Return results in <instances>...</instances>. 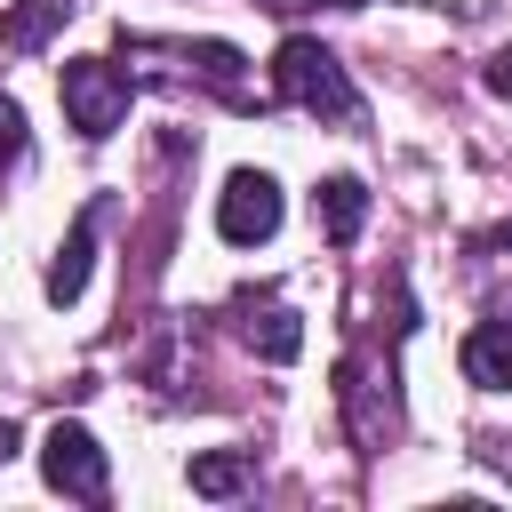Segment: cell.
I'll list each match as a JSON object with an SVG mask.
<instances>
[{"instance_id": "obj_8", "label": "cell", "mask_w": 512, "mask_h": 512, "mask_svg": "<svg viewBox=\"0 0 512 512\" xmlns=\"http://www.w3.org/2000/svg\"><path fill=\"white\" fill-rule=\"evenodd\" d=\"M64 16H72V0H24V8H8V16H0V56L40 48V40H48Z\"/></svg>"}, {"instance_id": "obj_10", "label": "cell", "mask_w": 512, "mask_h": 512, "mask_svg": "<svg viewBox=\"0 0 512 512\" xmlns=\"http://www.w3.org/2000/svg\"><path fill=\"white\" fill-rule=\"evenodd\" d=\"M248 480V456H192V488L200 496H232Z\"/></svg>"}, {"instance_id": "obj_2", "label": "cell", "mask_w": 512, "mask_h": 512, "mask_svg": "<svg viewBox=\"0 0 512 512\" xmlns=\"http://www.w3.org/2000/svg\"><path fill=\"white\" fill-rule=\"evenodd\" d=\"M56 88H64V112H72L80 136H112V128L128 120V72L104 64V56H72V64L56 72Z\"/></svg>"}, {"instance_id": "obj_7", "label": "cell", "mask_w": 512, "mask_h": 512, "mask_svg": "<svg viewBox=\"0 0 512 512\" xmlns=\"http://www.w3.org/2000/svg\"><path fill=\"white\" fill-rule=\"evenodd\" d=\"M360 216H368L360 176H328V184H320V232H328L336 248H352V240H360Z\"/></svg>"}, {"instance_id": "obj_11", "label": "cell", "mask_w": 512, "mask_h": 512, "mask_svg": "<svg viewBox=\"0 0 512 512\" xmlns=\"http://www.w3.org/2000/svg\"><path fill=\"white\" fill-rule=\"evenodd\" d=\"M16 152H24V104L0 96V168H16Z\"/></svg>"}, {"instance_id": "obj_4", "label": "cell", "mask_w": 512, "mask_h": 512, "mask_svg": "<svg viewBox=\"0 0 512 512\" xmlns=\"http://www.w3.org/2000/svg\"><path fill=\"white\" fill-rule=\"evenodd\" d=\"M216 232H224L232 248L272 240V232H280V184H272L264 168H240V176L224 184V200H216Z\"/></svg>"}, {"instance_id": "obj_1", "label": "cell", "mask_w": 512, "mask_h": 512, "mask_svg": "<svg viewBox=\"0 0 512 512\" xmlns=\"http://www.w3.org/2000/svg\"><path fill=\"white\" fill-rule=\"evenodd\" d=\"M272 88L288 96V104H304L312 120H336V128H360V88L344 80V64L320 48V40H280V56H272Z\"/></svg>"}, {"instance_id": "obj_9", "label": "cell", "mask_w": 512, "mask_h": 512, "mask_svg": "<svg viewBox=\"0 0 512 512\" xmlns=\"http://www.w3.org/2000/svg\"><path fill=\"white\" fill-rule=\"evenodd\" d=\"M248 344H256L264 360H296V352H304V328H296V312H280V304H264V312L248 320Z\"/></svg>"}, {"instance_id": "obj_13", "label": "cell", "mask_w": 512, "mask_h": 512, "mask_svg": "<svg viewBox=\"0 0 512 512\" xmlns=\"http://www.w3.org/2000/svg\"><path fill=\"white\" fill-rule=\"evenodd\" d=\"M8 448H16V432H8V424H0V456H8Z\"/></svg>"}, {"instance_id": "obj_3", "label": "cell", "mask_w": 512, "mask_h": 512, "mask_svg": "<svg viewBox=\"0 0 512 512\" xmlns=\"http://www.w3.org/2000/svg\"><path fill=\"white\" fill-rule=\"evenodd\" d=\"M40 472H48V488L72 496V504H104V488H112L104 448H96L88 424H48V440H40Z\"/></svg>"}, {"instance_id": "obj_12", "label": "cell", "mask_w": 512, "mask_h": 512, "mask_svg": "<svg viewBox=\"0 0 512 512\" xmlns=\"http://www.w3.org/2000/svg\"><path fill=\"white\" fill-rule=\"evenodd\" d=\"M488 88H496V96H504V104H512V48H504V56H496V64H488Z\"/></svg>"}, {"instance_id": "obj_5", "label": "cell", "mask_w": 512, "mask_h": 512, "mask_svg": "<svg viewBox=\"0 0 512 512\" xmlns=\"http://www.w3.org/2000/svg\"><path fill=\"white\" fill-rule=\"evenodd\" d=\"M464 376L480 392H512V312H488L472 336H464Z\"/></svg>"}, {"instance_id": "obj_6", "label": "cell", "mask_w": 512, "mask_h": 512, "mask_svg": "<svg viewBox=\"0 0 512 512\" xmlns=\"http://www.w3.org/2000/svg\"><path fill=\"white\" fill-rule=\"evenodd\" d=\"M88 256H96V216H80V224L64 232V248H56V264H48V304H72V296L88 288Z\"/></svg>"}]
</instances>
